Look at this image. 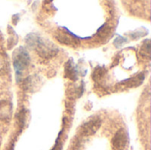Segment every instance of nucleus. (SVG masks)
<instances>
[{"label":"nucleus","instance_id":"f257e3e1","mask_svg":"<svg viewBox=\"0 0 151 150\" xmlns=\"http://www.w3.org/2000/svg\"><path fill=\"white\" fill-rule=\"evenodd\" d=\"M29 37L30 40H27V42L30 47L35 50L38 55L42 57L50 58L51 57H54L58 53V49L56 48V46L49 41L42 40L35 34L29 35Z\"/></svg>","mask_w":151,"mask_h":150},{"label":"nucleus","instance_id":"f03ea898","mask_svg":"<svg viewBox=\"0 0 151 150\" xmlns=\"http://www.w3.org/2000/svg\"><path fill=\"white\" fill-rule=\"evenodd\" d=\"M13 65L18 72L23 71L29 65V57L27 52L22 48L19 49L14 52L13 55Z\"/></svg>","mask_w":151,"mask_h":150},{"label":"nucleus","instance_id":"7ed1b4c3","mask_svg":"<svg viewBox=\"0 0 151 150\" xmlns=\"http://www.w3.org/2000/svg\"><path fill=\"white\" fill-rule=\"evenodd\" d=\"M112 146L115 149L124 150L127 148V142H128V137L127 133L124 129H120L116 133L112 139Z\"/></svg>","mask_w":151,"mask_h":150},{"label":"nucleus","instance_id":"20e7f679","mask_svg":"<svg viewBox=\"0 0 151 150\" xmlns=\"http://www.w3.org/2000/svg\"><path fill=\"white\" fill-rule=\"evenodd\" d=\"M56 39L61 42L62 44L70 46V47H76L79 45V42L76 38H74L73 35H71L70 34L64 32V31H58L56 35H55Z\"/></svg>","mask_w":151,"mask_h":150},{"label":"nucleus","instance_id":"39448f33","mask_svg":"<svg viewBox=\"0 0 151 150\" xmlns=\"http://www.w3.org/2000/svg\"><path fill=\"white\" fill-rule=\"evenodd\" d=\"M101 126V120L100 118H92L90 119L89 121H88L86 124L83 125L82 126V133L85 134V135H91L93 133H95L98 128L100 127Z\"/></svg>","mask_w":151,"mask_h":150},{"label":"nucleus","instance_id":"423d86ee","mask_svg":"<svg viewBox=\"0 0 151 150\" xmlns=\"http://www.w3.org/2000/svg\"><path fill=\"white\" fill-rule=\"evenodd\" d=\"M12 116V104L7 101L0 102V119L8 121Z\"/></svg>","mask_w":151,"mask_h":150},{"label":"nucleus","instance_id":"0eeeda50","mask_svg":"<svg viewBox=\"0 0 151 150\" xmlns=\"http://www.w3.org/2000/svg\"><path fill=\"white\" fill-rule=\"evenodd\" d=\"M65 76L72 80H77V71L74 67V65L73 64L72 60L68 61L67 64L65 65Z\"/></svg>","mask_w":151,"mask_h":150},{"label":"nucleus","instance_id":"6e6552de","mask_svg":"<svg viewBox=\"0 0 151 150\" xmlns=\"http://www.w3.org/2000/svg\"><path fill=\"white\" fill-rule=\"evenodd\" d=\"M8 68V63L4 55L0 54V74L4 73L7 71Z\"/></svg>","mask_w":151,"mask_h":150},{"label":"nucleus","instance_id":"1a4fd4ad","mask_svg":"<svg viewBox=\"0 0 151 150\" xmlns=\"http://www.w3.org/2000/svg\"><path fill=\"white\" fill-rule=\"evenodd\" d=\"M104 72H105V71H104V68H100V67L96 68V69L95 70L94 73H93V79L96 80H99V79L104 75Z\"/></svg>","mask_w":151,"mask_h":150},{"label":"nucleus","instance_id":"9d476101","mask_svg":"<svg viewBox=\"0 0 151 150\" xmlns=\"http://www.w3.org/2000/svg\"><path fill=\"white\" fill-rule=\"evenodd\" d=\"M150 41H147L145 43H144V45H143V47H142V55H144V56H146V57H150Z\"/></svg>","mask_w":151,"mask_h":150},{"label":"nucleus","instance_id":"9b49d317","mask_svg":"<svg viewBox=\"0 0 151 150\" xmlns=\"http://www.w3.org/2000/svg\"><path fill=\"white\" fill-rule=\"evenodd\" d=\"M108 32H109V28H108V27L104 26V27H101V28H100V30L98 31V34L104 37V36H106V35L108 34Z\"/></svg>","mask_w":151,"mask_h":150},{"label":"nucleus","instance_id":"f8f14e48","mask_svg":"<svg viewBox=\"0 0 151 150\" xmlns=\"http://www.w3.org/2000/svg\"><path fill=\"white\" fill-rule=\"evenodd\" d=\"M53 150H61V146H60V145H57V146L53 149Z\"/></svg>","mask_w":151,"mask_h":150},{"label":"nucleus","instance_id":"ddd939ff","mask_svg":"<svg viewBox=\"0 0 151 150\" xmlns=\"http://www.w3.org/2000/svg\"><path fill=\"white\" fill-rule=\"evenodd\" d=\"M11 150H12V149H11Z\"/></svg>","mask_w":151,"mask_h":150}]
</instances>
